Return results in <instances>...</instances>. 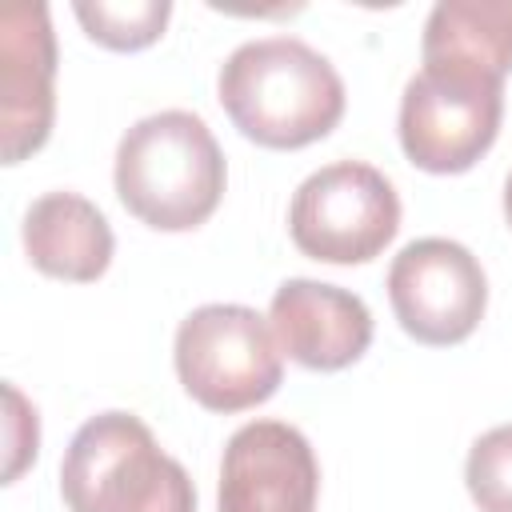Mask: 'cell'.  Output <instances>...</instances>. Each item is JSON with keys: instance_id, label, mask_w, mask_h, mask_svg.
Returning a JSON list of instances; mask_svg holds the SVG:
<instances>
[{"instance_id": "obj_1", "label": "cell", "mask_w": 512, "mask_h": 512, "mask_svg": "<svg viewBox=\"0 0 512 512\" xmlns=\"http://www.w3.org/2000/svg\"><path fill=\"white\" fill-rule=\"evenodd\" d=\"M220 104L240 136L260 148H304L324 140L344 116V80L328 56L296 36L240 44L216 80Z\"/></svg>"}, {"instance_id": "obj_2", "label": "cell", "mask_w": 512, "mask_h": 512, "mask_svg": "<svg viewBox=\"0 0 512 512\" xmlns=\"http://www.w3.org/2000/svg\"><path fill=\"white\" fill-rule=\"evenodd\" d=\"M116 196L156 232L200 228L224 196L228 168L212 128L184 108L136 120L116 144Z\"/></svg>"}, {"instance_id": "obj_3", "label": "cell", "mask_w": 512, "mask_h": 512, "mask_svg": "<svg viewBox=\"0 0 512 512\" xmlns=\"http://www.w3.org/2000/svg\"><path fill=\"white\" fill-rule=\"evenodd\" d=\"M68 512H196V488L132 412L84 420L60 460Z\"/></svg>"}, {"instance_id": "obj_4", "label": "cell", "mask_w": 512, "mask_h": 512, "mask_svg": "<svg viewBox=\"0 0 512 512\" xmlns=\"http://www.w3.org/2000/svg\"><path fill=\"white\" fill-rule=\"evenodd\" d=\"M172 360L184 392L208 412L256 408L284 380L272 324L248 304H204L188 312L176 328Z\"/></svg>"}, {"instance_id": "obj_5", "label": "cell", "mask_w": 512, "mask_h": 512, "mask_svg": "<svg viewBox=\"0 0 512 512\" xmlns=\"http://www.w3.org/2000/svg\"><path fill=\"white\" fill-rule=\"evenodd\" d=\"M292 244L324 264H368L400 232V196L392 180L364 160L316 168L288 204Z\"/></svg>"}, {"instance_id": "obj_6", "label": "cell", "mask_w": 512, "mask_h": 512, "mask_svg": "<svg viewBox=\"0 0 512 512\" xmlns=\"http://www.w3.org/2000/svg\"><path fill=\"white\" fill-rule=\"evenodd\" d=\"M504 84L480 80L448 68H420L400 96V148L404 156L432 172L456 176L468 172L500 132Z\"/></svg>"}, {"instance_id": "obj_7", "label": "cell", "mask_w": 512, "mask_h": 512, "mask_svg": "<svg viewBox=\"0 0 512 512\" xmlns=\"http://www.w3.org/2000/svg\"><path fill=\"white\" fill-rule=\"evenodd\" d=\"M388 300L400 328L428 348L460 344L476 332L488 308L480 260L444 236L404 244L388 268Z\"/></svg>"}, {"instance_id": "obj_8", "label": "cell", "mask_w": 512, "mask_h": 512, "mask_svg": "<svg viewBox=\"0 0 512 512\" xmlns=\"http://www.w3.org/2000/svg\"><path fill=\"white\" fill-rule=\"evenodd\" d=\"M320 464L300 428L252 420L232 432L220 460V512H316Z\"/></svg>"}, {"instance_id": "obj_9", "label": "cell", "mask_w": 512, "mask_h": 512, "mask_svg": "<svg viewBox=\"0 0 512 512\" xmlns=\"http://www.w3.org/2000/svg\"><path fill=\"white\" fill-rule=\"evenodd\" d=\"M56 116V36L48 4L0 12V136L4 164L44 148Z\"/></svg>"}, {"instance_id": "obj_10", "label": "cell", "mask_w": 512, "mask_h": 512, "mask_svg": "<svg viewBox=\"0 0 512 512\" xmlns=\"http://www.w3.org/2000/svg\"><path fill=\"white\" fill-rule=\"evenodd\" d=\"M268 324L280 352L312 372H340L356 364L372 344L368 304L340 284L304 276L284 280L272 292Z\"/></svg>"}, {"instance_id": "obj_11", "label": "cell", "mask_w": 512, "mask_h": 512, "mask_svg": "<svg viewBox=\"0 0 512 512\" xmlns=\"http://www.w3.org/2000/svg\"><path fill=\"white\" fill-rule=\"evenodd\" d=\"M20 236L32 268L72 284L100 280L116 248L104 212L80 192H44L40 200H32Z\"/></svg>"}, {"instance_id": "obj_12", "label": "cell", "mask_w": 512, "mask_h": 512, "mask_svg": "<svg viewBox=\"0 0 512 512\" xmlns=\"http://www.w3.org/2000/svg\"><path fill=\"white\" fill-rule=\"evenodd\" d=\"M424 68H448L480 80L512 72V0H440L424 20Z\"/></svg>"}, {"instance_id": "obj_13", "label": "cell", "mask_w": 512, "mask_h": 512, "mask_svg": "<svg viewBox=\"0 0 512 512\" xmlns=\"http://www.w3.org/2000/svg\"><path fill=\"white\" fill-rule=\"evenodd\" d=\"M172 16V4L168 0H132V4H108V0H96V4H76V20L84 24V32L112 48V52H136V48H148L164 36V24Z\"/></svg>"}, {"instance_id": "obj_14", "label": "cell", "mask_w": 512, "mask_h": 512, "mask_svg": "<svg viewBox=\"0 0 512 512\" xmlns=\"http://www.w3.org/2000/svg\"><path fill=\"white\" fill-rule=\"evenodd\" d=\"M464 484L480 512H512V424H496L468 448Z\"/></svg>"}, {"instance_id": "obj_15", "label": "cell", "mask_w": 512, "mask_h": 512, "mask_svg": "<svg viewBox=\"0 0 512 512\" xmlns=\"http://www.w3.org/2000/svg\"><path fill=\"white\" fill-rule=\"evenodd\" d=\"M504 216H508V224H512V172H508V180H504Z\"/></svg>"}]
</instances>
